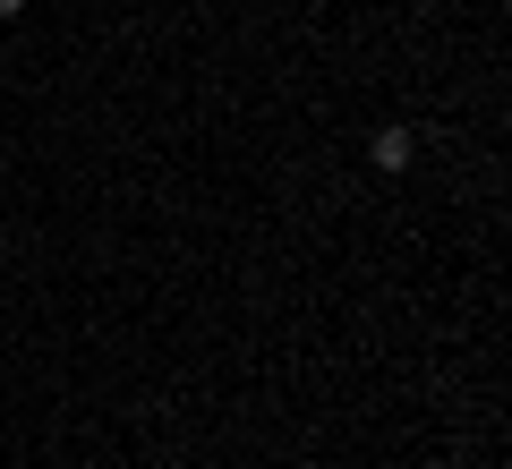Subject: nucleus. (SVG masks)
Masks as SVG:
<instances>
[{
  "mask_svg": "<svg viewBox=\"0 0 512 469\" xmlns=\"http://www.w3.org/2000/svg\"><path fill=\"white\" fill-rule=\"evenodd\" d=\"M367 163L376 171H410V128H376V137H367Z\"/></svg>",
  "mask_w": 512,
  "mask_h": 469,
  "instance_id": "nucleus-1",
  "label": "nucleus"
},
{
  "mask_svg": "<svg viewBox=\"0 0 512 469\" xmlns=\"http://www.w3.org/2000/svg\"><path fill=\"white\" fill-rule=\"evenodd\" d=\"M18 9H26V0H0V18H18Z\"/></svg>",
  "mask_w": 512,
  "mask_h": 469,
  "instance_id": "nucleus-2",
  "label": "nucleus"
}]
</instances>
